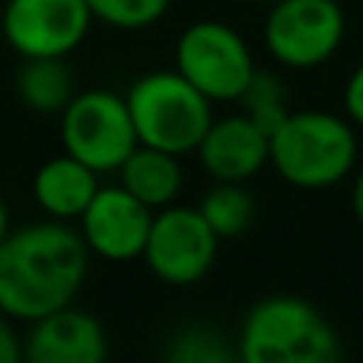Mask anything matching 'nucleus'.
I'll return each mask as SVG.
<instances>
[{"instance_id": "obj_16", "label": "nucleus", "mask_w": 363, "mask_h": 363, "mask_svg": "<svg viewBox=\"0 0 363 363\" xmlns=\"http://www.w3.org/2000/svg\"><path fill=\"white\" fill-rule=\"evenodd\" d=\"M198 211L204 213L207 226L223 239H236L255 220V198L245 188V182H213L204 191Z\"/></svg>"}, {"instance_id": "obj_4", "label": "nucleus", "mask_w": 363, "mask_h": 363, "mask_svg": "<svg viewBox=\"0 0 363 363\" xmlns=\"http://www.w3.org/2000/svg\"><path fill=\"white\" fill-rule=\"evenodd\" d=\"M125 102L138 131V144L176 157L198 150L213 121V102L198 93L176 67L140 74L128 86Z\"/></svg>"}, {"instance_id": "obj_3", "label": "nucleus", "mask_w": 363, "mask_h": 363, "mask_svg": "<svg viewBox=\"0 0 363 363\" xmlns=\"http://www.w3.org/2000/svg\"><path fill=\"white\" fill-rule=\"evenodd\" d=\"M239 363H345L341 338L319 306L294 294L252 303L236 335Z\"/></svg>"}, {"instance_id": "obj_9", "label": "nucleus", "mask_w": 363, "mask_h": 363, "mask_svg": "<svg viewBox=\"0 0 363 363\" xmlns=\"http://www.w3.org/2000/svg\"><path fill=\"white\" fill-rule=\"evenodd\" d=\"M93 23L86 0H6L0 10V35L19 57L74 55Z\"/></svg>"}, {"instance_id": "obj_23", "label": "nucleus", "mask_w": 363, "mask_h": 363, "mask_svg": "<svg viewBox=\"0 0 363 363\" xmlns=\"http://www.w3.org/2000/svg\"><path fill=\"white\" fill-rule=\"evenodd\" d=\"M10 236V207H6V201L0 198V242Z\"/></svg>"}, {"instance_id": "obj_7", "label": "nucleus", "mask_w": 363, "mask_h": 363, "mask_svg": "<svg viewBox=\"0 0 363 363\" xmlns=\"http://www.w3.org/2000/svg\"><path fill=\"white\" fill-rule=\"evenodd\" d=\"M64 153L77 157L99 176L118 172V166L138 147L125 96L112 89H80L61 112Z\"/></svg>"}, {"instance_id": "obj_13", "label": "nucleus", "mask_w": 363, "mask_h": 363, "mask_svg": "<svg viewBox=\"0 0 363 363\" xmlns=\"http://www.w3.org/2000/svg\"><path fill=\"white\" fill-rule=\"evenodd\" d=\"M99 188V172L70 153L45 160L32 176V198H35L38 211L51 220H64V223L80 220Z\"/></svg>"}, {"instance_id": "obj_5", "label": "nucleus", "mask_w": 363, "mask_h": 363, "mask_svg": "<svg viewBox=\"0 0 363 363\" xmlns=\"http://www.w3.org/2000/svg\"><path fill=\"white\" fill-rule=\"evenodd\" d=\"M347 16L341 0H271L262 42L284 70H315L341 51Z\"/></svg>"}, {"instance_id": "obj_1", "label": "nucleus", "mask_w": 363, "mask_h": 363, "mask_svg": "<svg viewBox=\"0 0 363 363\" xmlns=\"http://www.w3.org/2000/svg\"><path fill=\"white\" fill-rule=\"evenodd\" d=\"M89 271L80 230L64 220H42L10 230L0 242V313L35 322L70 306Z\"/></svg>"}, {"instance_id": "obj_12", "label": "nucleus", "mask_w": 363, "mask_h": 363, "mask_svg": "<svg viewBox=\"0 0 363 363\" xmlns=\"http://www.w3.org/2000/svg\"><path fill=\"white\" fill-rule=\"evenodd\" d=\"M198 163L213 182H249L268 166V131L249 115H223L213 118L198 144Z\"/></svg>"}, {"instance_id": "obj_10", "label": "nucleus", "mask_w": 363, "mask_h": 363, "mask_svg": "<svg viewBox=\"0 0 363 363\" xmlns=\"http://www.w3.org/2000/svg\"><path fill=\"white\" fill-rule=\"evenodd\" d=\"M153 213L144 201H138L128 188L106 185L96 191L89 207L80 217V236L86 242L89 255H99L106 262H134L144 255L147 236H150Z\"/></svg>"}, {"instance_id": "obj_21", "label": "nucleus", "mask_w": 363, "mask_h": 363, "mask_svg": "<svg viewBox=\"0 0 363 363\" xmlns=\"http://www.w3.org/2000/svg\"><path fill=\"white\" fill-rule=\"evenodd\" d=\"M0 363H23V338L13 328V319L4 313H0Z\"/></svg>"}, {"instance_id": "obj_20", "label": "nucleus", "mask_w": 363, "mask_h": 363, "mask_svg": "<svg viewBox=\"0 0 363 363\" xmlns=\"http://www.w3.org/2000/svg\"><path fill=\"white\" fill-rule=\"evenodd\" d=\"M341 108H345V118L351 121L357 131H363V61L351 70L345 83V93H341Z\"/></svg>"}, {"instance_id": "obj_19", "label": "nucleus", "mask_w": 363, "mask_h": 363, "mask_svg": "<svg viewBox=\"0 0 363 363\" xmlns=\"http://www.w3.org/2000/svg\"><path fill=\"white\" fill-rule=\"evenodd\" d=\"M96 23L118 32H140L157 26L169 13L172 0H86Z\"/></svg>"}, {"instance_id": "obj_18", "label": "nucleus", "mask_w": 363, "mask_h": 363, "mask_svg": "<svg viewBox=\"0 0 363 363\" xmlns=\"http://www.w3.org/2000/svg\"><path fill=\"white\" fill-rule=\"evenodd\" d=\"M239 106H242V115H249L262 131H274L284 118H287V86L284 80L274 74V70H262L258 67L252 74L245 93L239 96Z\"/></svg>"}, {"instance_id": "obj_17", "label": "nucleus", "mask_w": 363, "mask_h": 363, "mask_svg": "<svg viewBox=\"0 0 363 363\" xmlns=\"http://www.w3.org/2000/svg\"><path fill=\"white\" fill-rule=\"evenodd\" d=\"M166 363H239L236 341L207 322H188L169 338Z\"/></svg>"}, {"instance_id": "obj_11", "label": "nucleus", "mask_w": 363, "mask_h": 363, "mask_svg": "<svg viewBox=\"0 0 363 363\" xmlns=\"http://www.w3.org/2000/svg\"><path fill=\"white\" fill-rule=\"evenodd\" d=\"M23 363H108L106 325L74 303L29 322Z\"/></svg>"}, {"instance_id": "obj_22", "label": "nucleus", "mask_w": 363, "mask_h": 363, "mask_svg": "<svg viewBox=\"0 0 363 363\" xmlns=\"http://www.w3.org/2000/svg\"><path fill=\"white\" fill-rule=\"evenodd\" d=\"M351 211H354V220L363 226V166L354 169V185H351Z\"/></svg>"}, {"instance_id": "obj_2", "label": "nucleus", "mask_w": 363, "mask_h": 363, "mask_svg": "<svg viewBox=\"0 0 363 363\" xmlns=\"http://www.w3.org/2000/svg\"><path fill=\"white\" fill-rule=\"evenodd\" d=\"M268 166L300 191H322L354 176L360 160L357 128L325 108H300L268 134Z\"/></svg>"}, {"instance_id": "obj_6", "label": "nucleus", "mask_w": 363, "mask_h": 363, "mask_svg": "<svg viewBox=\"0 0 363 363\" xmlns=\"http://www.w3.org/2000/svg\"><path fill=\"white\" fill-rule=\"evenodd\" d=\"M176 70L211 102H239L252 74L255 55L239 29L223 19H194L176 38Z\"/></svg>"}, {"instance_id": "obj_8", "label": "nucleus", "mask_w": 363, "mask_h": 363, "mask_svg": "<svg viewBox=\"0 0 363 363\" xmlns=\"http://www.w3.org/2000/svg\"><path fill=\"white\" fill-rule=\"evenodd\" d=\"M220 252V236L207 226L198 207L169 204L153 213L144 245V264L169 287H191L211 274Z\"/></svg>"}, {"instance_id": "obj_14", "label": "nucleus", "mask_w": 363, "mask_h": 363, "mask_svg": "<svg viewBox=\"0 0 363 363\" xmlns=\"http://www.w3.org/2000/svg\"><path fill=\"white\" fill-rule=\"evenodd\" d=\"M118 185L128 188L138 201H144L150 211H163V207L176 204L182 185H185V172L176 153L157 150V147L138 144L131 157L118 166Z\"/></svg>"}, {"instance_id": "obj_15", "label": "nucleus", "mask_w": 363, "mask_h": 363, "mask_svg": "<svg viewBox=\"0 0 363 363\" xmlns=\"http://www.w3.org/2000/svg\"><path fill=\"white\" fill-rule=\"evenodd\" d=\"M74 74L67 57H23L16 70V96L35 115H61L74 99Z\"/></svg>"}, {"instance_id": "obj_24", "label": "nucleus", "mask_w": 363, "mask_h": 363, "mask_svg": "<svg viewBox=\"0 0 363 363\" xmlns=\"http://www.w3.org/2000/svg\"><path fill=\"white\" fill-rule=\"evenodd\" d=\"M147 363H166V360H147Z\"/></svg>"}]
</instances>
